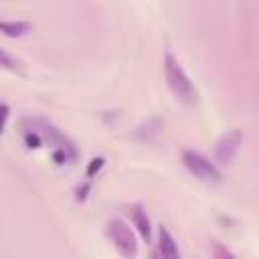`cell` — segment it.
<instances>
[{"label":"cell","instance_id":"obj_1","mask_svg":"<svg viewBox=\"0 0 259 259\" xmlns=\"http://www.w3.org/2000/svg\"><path fill=\"white\" fill-rule=\"evenodd\" d=\"M164 75H166V83L170 87V91L174 93V97L186 105H194L198 101V91L194 87V83L190 81L188 73L182 69V65L178 63V59L172 53H166L164 57Z\"/></svg>","mask_w":259,"mask_h":259},{"label":"cell","instance_id":"obj_2","mask_svg":"<svg viewBox=\"0 0 259 259\" xmlns=\"http://www.w3.org/2000/svg\"><path fill=\"white\" fill-rule=\"evenodd\" d=\"M182 164L186 166V170L192 176H196L204 182H221V178H223L219 166L214 162H210L206 156H202L200 152L184 150L182 152Z\"/></svg>","mask_w":259,"mask_h":259},{"label":"cell","instance_id":"obj_3","mask_svg":"<svg viewBox=\"0 0 259 259\" xmlns=\"http://www.w3.org/2000/svg\"><path fill=\"white\" fill-rule=\"evenodd\" d=\"M107 237L113 243V247L119 251L123 257H134L138 253V241L134 231L121 221V219H111L107 223Z\"/></svg>","mask_w":259,"mask_h":259},{"label":"cell","instance_id":"obj_4","mask_svg":"<svg viewBox=\"0 0 259 259\" xmlns=\"http://www.w3.org/2000/svg\"><path fill=\"white\" fill-rule=\"evenodd\" d=\"M243 142V134L241 130H231L227 132L219 142H217V150H214V162L227 166L233 162V158L239 152V146Z\"/></svg>","mask_w":259,"mask_h":259},{"label":"cell","instance_id":"obj_5","mask_svg":"<svg viewBox=\"0 0 259 259\" xmlns=\"http://www.w3.org/2000/svg\"><path fill=\"white\" fill-rule=\"evenodd\" d=\"M130 214H132V223H134V227L138 229L140 237H142L146 243H150V239H152V227H150V219H148L146 210H144L140 204H134L132 210H130Z\"/></svg>","mask_w":259,"mask_h":259},{"label":"cell","instance_id":"obj_6","mask_svg":"<svg viewBox=\"0 0 259 259\" xmlns=\"http://www.w3.org/2000/svg\"><path fill=\"white\" fill-rule=\"evenodd\" d=\"M158 253H160L162 257H168V259L180 257L178 245H176L174 237L170 235V231H168L166 227H160V231H158Z\"/></svg>","mask_w":259,"mask_h":259},{"label":"cell","instance_id":"obj_7","mask_svg":"<svg viewBox=\"0 0 259 259\" xmlns=\"http://www.w3.org/2000/svg\"><path fill=\"white\" fill-rule=\"evenodd\" d=\"M32 30V24L26 20H0V32L6 36H22Z\"/></svg>","mask_w":259,"mask_h":259},{"label":"cell","instance_id":"obj_8","mask_svg":"<svg viewBox=\"0 0 259 259\" xmlns=\"http://www.w3.org/2000/svg\"><path fill=\"white\" fill-rule=\"evenodd\" d=\"M0 67L10 69V71L18 69V59H14V57H12L8 51H4L2 47H0Z\"/></svg>","mask_w":259,"mask_h":259},{"label":"cell","instance_id":"obj_9","mask_svg":"<svg viewBox=\"0 0 259 259\" xmlns=\"http://www.w3.org/2000/svg\"><path fill=\"white\" fill-rule=\"evenodd\" d=\"M103 164H105V160L103 158H93L91 162H89V166H87V170H85V174H87V178H91L95 172H99L101 168H103Z\"/></svg>","mask_w":259,"mask_h":259},{"label":"cell","instance_id":"obj_10","mask_svg":"<svg viewBox=\"0 0 259 259\" xmlns=\"http://www.w3.org/2000/svg\"><path fill=\"white\" fill-rule=\"evenodd\" d=\"M8 105L6 103H0V134L4 132V125H6V119H8Z\"/></svg>","mask_w":259,"mask_h":259},{"label":"cell","instance_id":"obj_11","mask_svg":"<svg viewBox=\"0 0 259 259\" xmlns=\"http://www.w3.org/2000/svg\"><path fill=\"white\" fill-rule=\"evenodd\" d=\"M212 253H214V255H219V257H233V253H231V251H227V249H221V247H219V243H214V245H212Z\"/></svg>","mask_w":259,"mask_h":259},{"label":"cell","instance_id":"obj_12","mask_svg":"<svg viewBox=\"0 0 259 259\" xmlns=\"http://www.w3.org/2000/svg\"><path fill=\"white\" fill-rule=\"evenodd\" d=\"M87 190H89V184L85 182L83 186H79L77 188V200H85L87 198Z\"/></svg>","mask_w":259,"mask_h":259}]
</instances>
